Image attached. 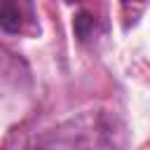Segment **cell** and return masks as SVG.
I'll return each instance as SVG.
<instances>
[{
    "instance_id": "cell-5",
    "label": "cell",
    "mask_w": 150,
    "mask_h": 150,
    "mask_svg": "<svg viewBox=\"0 0 150 150\" xmlns=\"http://www.w3.org/2000/svg\"><path fill=\"white\" fill-rule=\"evenodd\" d=\"M68 2H82V0H68Z\"/></svg>"
},
{
    "instance_id": "cell-2",
    "label": "cell",
    "mask_w": 150,
    "mask_h": 150,
    "mask_svg": "<svg viewBox=\"0 0 150 150\" xmlns=\"http://www.w3.org/2000/svg\"><path fill=\"white\" fill-rule=\"evenodd\" d=\"M0 26L5 33H26L35 26V5L30 0H2Z\"/></svg>"
},
{
    "instance_id": "cell-4",
    "label": "cell",
    "mask_w": 150,
    "mask_h": 150,
    "mask_svg": "<svg viewBox=\"0 0 150 150\" xmlns=\"http://www.w3.org/2000/svg\"><path fill=\"white\" fill-rule=\"evenodd\" d=\"M148 0H120V9H122V19H124V28L134 26L138 21V16L143 14Z\"/></svg>"
},
{
    "instance_id": "cell-3",
    "label": "cell",
    "mask_w": 150,
    "mask_h": 150,
    "mask_svg": "<svg viewBox=\"0 0 150 150\" xmlns=\"http://www.w3.org/2000/svg\"><path fill=\"white\" fill-rule=\"evenodd\" d=\"M73 28H75V35L82 40V42H89L91 38H96V16H91L89 12H80L73 21Z\"/></svg>"
},
{
    "instance_id": "cell-1",
    "label": "cell",
    "mask_w": 150,
    "mask_h": 150,
    "mask_svg": "<svg viewBox=\"0 0 150 150\" xmlns=\"http://www.w3.org/2000/svg\"><path fill=\"white\" fill-rule=\"evenodd\" d=\"M115 148V129L101 117H77L54 129L40 150H112Z\"/></svg>"
}]
</instances>
